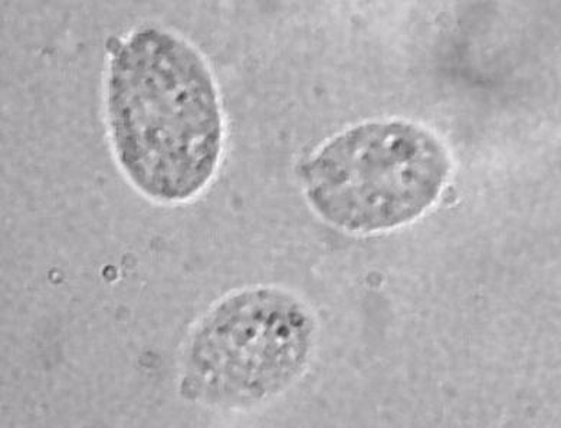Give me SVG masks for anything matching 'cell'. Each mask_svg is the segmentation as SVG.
I'll return each instance as SVG.
<instances>
[{"label":"cell","instance_id":"6da1fadb","mask_svg":"<svg viewBox=\"0 0 561 428\" xmlns=\"http://www.w3.org/2000/svg\"><path fill=\"white\" fill-rule=\"evenodd\" d=\"M105 115L124 176L149 199H195L222 159L219 92L204 55L173 32L142 26L110 58Z\"/></svg>","mask_w":561,"mask_h":428},{"label":"cell","instance_id":"7a4b0ae2","mask_svg":"<svg viewBox=\"0 0 561 428\" xmlns=\"http://www.w3.org/2000/svg\"><path fill=\"white\" fill-rule=\"evenodd\" d=\"M312 209L348 233H375L421 218L439 199L450 159L438 137L400 119L340 132L301 165Z\"/></svg>","mask_w":561,"mask_h":428},{"label":"cell","instance_id":"3957f363","mask_svg":"<svg viewBox=\"0 0 561 428\" xmlns=\"http://www.w3.org/2000/svg\"><path fill=\"white\" fill-rule=\"evenodd\" d=\"M314 339V315L294 294L277 288L228 294L188 337L181 394L220 409L260 406L300 379Z\"/></svg>","mask_w":561,"mask_h":428}]
</instances>
